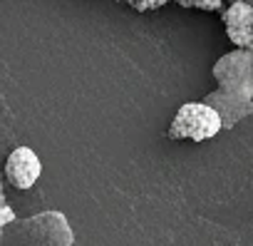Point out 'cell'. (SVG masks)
<instances>
[{
  "instance_id": "6",
  "label": "cell",
  "mask_w": 253,
  "mask_h": 246,
  "mask_svg": "<svg viewBox=\"0 0 253 246\" xmlns=\"http://www.w3.org/2000/svg\"><path fill=\"white\" fill-rule=\"evenodd\" d=\"M176 5L181 8H194V10H204V13H213V10H221L223 0H174Z\"/></svg>"
},
{
  "instance_id": "8",
  "label": "cell",
  "mask_w": 253,
  "mask_h": 246,
  "mask_svg": "<svg viewBox=\"0 0 253 246\" xmlns=\"http://www.w3.org/2000/svg\"><path fill=\"white\" fill-rule=\"evenodd\" d=\"M13 221H15V211L10 209V204H8V201H3V209H0V226L8 229Z\"/></svg>"
},
{
  "instance_id": "3",
  "label": "cell",
  "mask_w": 253,
  "mask_h": 246,
  "mask_svg": "<svg viewBox=\"0 0 253 246\" xmlns=\"http://www.w3.org/2000/svg\"><path fill=\"white\" fill-rule=\"evenodd\" d=\"M40 174H42V162H40V157H38L35 149H30V147H15L8 154L5 179L15 189H20V192L33 189L35 182L40 179Z\"/></svg>"
},
{
  "instance_id": "4",
  "label": "cell",
  "mask_w": 253,
  "mask_h": 246,
  "mask_svg": "<svg viewBox=\"0 0 253 246\" xmlns=\"http://www.w3.org/2000/svg\"><path fill=\"white\" fill-rule=\"evenodd\" d=\"M204 102L211 104V107L221 114L223 130L236 127L241 119H246V117L253 114V99H248V97H243V95H236V92H228V90H221V87H218L216 92H209V95L204 97Z\"/></svg>"
},
{
  "instance_id": "5",
  "label": "cell",
  "mask_w": 253,
  "mask_h": 246,
  "mask_svg": "<svg viewBox=\"0 0 253 246\" xmlns=\"http://www.w3.org/2000/svg\"><path fill=\"white\" fill-rule=\"evenodd\" d=\"M223 28H253V5L251 3H228V8L221 13Z\"/></svg>"
},
{
  "instance_id": "2",
  "label": "cell",
  "mask_w": 253,
  "mask_h": 246,
  "mask_svg": "<svg viewBox=\"0 0 253 246\" xmlns=\"http://www.w3.org/2000/svg\"><path fill=\"white\" fill-rule=\"evenodd\" d=\"M211 72L221 90H228V92L253 99V52L251 50L233 48L231 52L218 57V62L213 65Z\"/></svg>"
},
{
  "instance_id": "7",
  "label": "cell",
  "mask_w": 253,
  "mask_h": 246,
  "mask_svg": "<svg viewBox=\"0 0 253 246\" xmlns=\"http://www.w3.org/2000/svg\"><path fill=\"white\" fill-rule=\"evenodd\" d=\"M129 8H134L137 13H154L159 8H164L167 3H174V0H126Z\"/></svg>"
},
{
  "instance_id": "9",
  "label": "cell",
  "mask_w": 253,
  "mask_h": 246,
  "mask_svg": "<svg viewBox=\"0 0 253 246\" xmlns=\"http://www.w3.org/2000/svg\"><path fill=\"white\" fill-rule=\"evenodd\" d=\"M231 3H238V0H231ZM241 3H251L253 5V0H241Z\"/></svg>"
},
{
  "instance_id": "1",
  "label": "cell",
  "mask_w": 253,
  "mask_h": 246,
  "mask_svg": "<svg viewBox=\"0 0 253 246\" xmlns=\"http://www.w3.org/2000/svg\"><path fill=\"white\" fill-rule=\"evenodd\" d=\"M221 130H223V119L211 104H206L204 99L184 102L169 125V140L206 142V140H213Z\"/></svg>"
}]
</instances>
